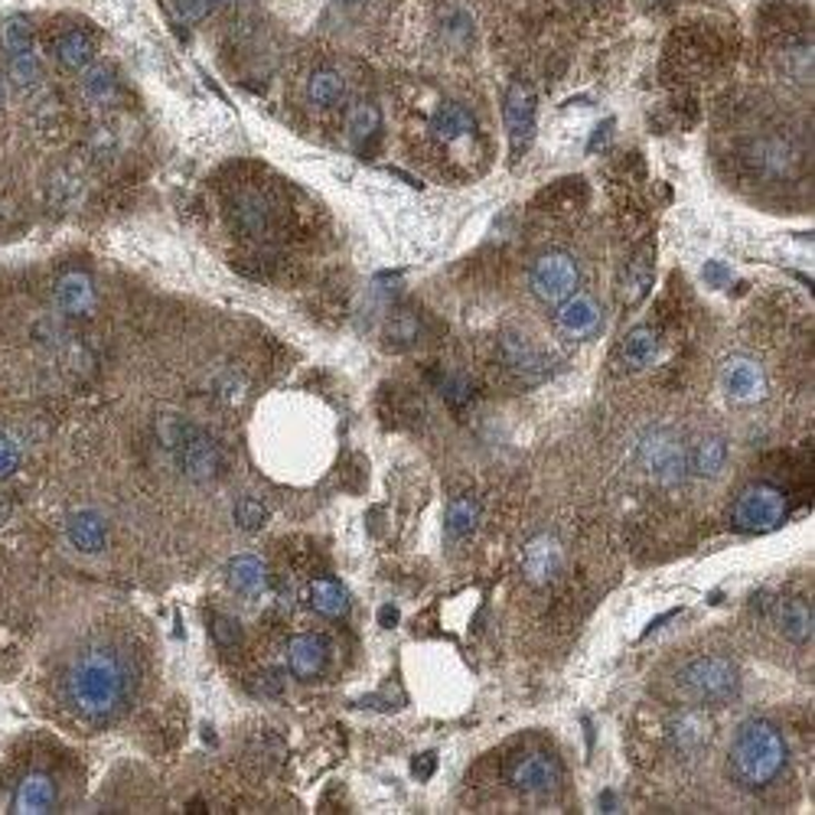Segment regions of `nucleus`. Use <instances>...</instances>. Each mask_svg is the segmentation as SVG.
<instances>
[{
	"label": "nucleus",
	"instance_id": "1",
	"mask_svg": "<svg viewBox=\"0 0 815 815\" xmlns=\"http://www.w3.org/2000/svg\"><path fill=\"white\" fill-rule=\"evenodd\" d=\"M138 685L128 653L108 643L86 646L69 659L59 678L62 702L86 720H111L125 712Z\"/></svg>",
	"mask_w": 815,
	"mask_h": 815
},
{
	"label": "nucleus",
	"instance_id": "2",
	"mask_svg": "<svg viewBox=\"0 0 815 815\" xmlns=\"http://www.w3.org/2000/svg\"><path fill=\"white\" fill-rule=\"evenodd\" d=\"M730 776L744 789H764L786 767V741L776 724L764 718L744 720L730 741L727 754Z\"/></svg>",
	"mask_w": 815,
	"mask_h": 815
},
{
	"label": "nucleus",
	"instance_id": "3",
	"mask_svg": "<svg viewBox=\"0 0 815 815\" xmlns=\"http://www.w3.org/2000/svg\"><path fill=\"white\" fill-rule=\"evenodd\" d=\"M157 437L173 454L180 474L192 483H209L222 474V447L180 415L157 418Z\"/></svg>",
	"mask_w": 815,
	"mask_h": 815
},
{
	"label": "nucleus",
	"instance_id": "4",
	"mask_svg": "<svg viewBox=\"0 0 815 815\" xmlns=\"http://www.w3.org/2000/svg\"><path fill=\"white\" fill-rule=\"evenodd\" d=\"M678 692L695 705H727L741 692V669L724 656H695L675 672Z\"/></svg>",
	"mask_w": 815,
	"mask_h": 815
},
{
	"label": "nucleus",
	"instance_id": "5",
	"mask_svg": "<svg viewBox=\"0 0 815 815\" xmlns=\"http://www.w3.org/2000/svg\"><path fill=\"white\" fill-rule=\"evenodd\" d=\"M636 457H639V467L663 486H675L688 477V447L669 428H653L643 434Z\"/></svg>",
	"mask_w": 815,
	"mask_h": 815
},
{
	"label": "nucleus",
	"instance_id": "6",
	"mask_svg": "<svg viewBox=\"0 0 815 815\" xmlns=\"http://www.w3.org/2000/svg\"><path fill=\"white\" fill-rule=\"evenodd\" d=\"M577 281H580V268H577L575 255L568 251H548L528 271V288L548 307H558L561 300H568L577 290Z\"/></svg>",
	"mask_w": 815,
	"mask_h": 815
},
{
	"label": "nucleus",
	"instance_id": "7",
	"mask_svg": "<svg viewBox=\"0 0 815 815\" xmlns=\"http://www.w3.org/2000/svg\"><path fill=\"white\" fill-rule=\"evenodd\" d=\"M535 118H538V96L531 89L528 79H513L509 92H506V105H503V121H506V135H509V153L513 163L523 160L531 141H535Z\"/></svg>",
	"mask_w": 815,
	"mask_h": 815
},
{
	"label": "nucleus",
	"instance_id": "8",
	"mask_svg": "<svg viewBox=\"0 0 815 815\" xmlns=\"http://www.w3.org/2000/svg\"><path fill=\"white\" fill-rule=\"evenodd\" d=\"M789 506H786V496L769 486V483H757V486H747L737 503H734V526L744 528V531H767L776 528L786 519Z\"/></svg>",
	"mask_w": 815,
	"mask_h": 815
},
{
	"label": "nucleus",
	"instance_id": "9",
	"mask_svg": "<svg viewBox=\"0 0 815 815\" xmlns=\"http://www.w3.org/2000/svg\"><path fill=\"white\" fill-rule=\"evenodd\" d=\"M506 776H509L513 789H519L523 796L541 799V796L558 793V786H561V764H558V757H551L545 751H528V754H519L509 764Z\"/></svg>",
	"mask_w": 815,
	"mask_h": 815
},
{
	"label": "nucleus",
	"instance_id": "10",
	"mask_svg": "<svg viewBox=\"0 0 815 815\" xmlns=\"http://www.w3.org/2000/svg\"><path fill=\"white\" fill-rule=\"evenodd\" d=\"M561 565H565V551L555 535H535L523 551V572L535 587L551 584L561 575Z\"/></svg>",
	"mask_w": 815,
	"mask_h": 815
},
{
	"label": "nucleus",
	"instance_id": "11",
	"mask_svg": "<svg viewBox=\"0 0 815 815\" xmlns=\"http://www.w3.org/2000/svg\"><path fill=\"white\" fill-rule=\"evenodd\" d=\"M720 385H724V391H727L734 401H757V398H764V391H767V376H764V369H761L754 359H747V356H730V359L720 366Z\"/></svg>",
	"mask_w": 815,
	"mask_h": 815
},
{
	"label": "nucleus",
	"instance_id": "12",
	"mask_svg": "<svg viewBox=\"0 0 815 815\" xmlns=\"http://www.w3.org/2000/svg\"><path fill=\"white\" fill-rule=\"evenodd\" d=\"M600 320H604L600 304H597L590 294H577V290L568 297V300L558 304V317H555L558 334L568 336V339H584V336H590L597 327H600Z\"/></svg>",
	"mask_w": 815,
	"mask_h": 815
},
{
	"label": "nucleus",
	"instance_id": "13",
	"mask_svg": "<svg viewBox=\"0 0 815 815\" xmlns=\"http://www.w3.org/2000/svg\"><path fill=\"white\" fill-rule=\"evenodd\" d=\"M496 352H499V362L509 369V372H516V376H523V379H541L545 376V369H548V359L528 342L526 336L519 334H506L499 336V346H496Z\"/></svg>",
	"mask_w": 815,
	"mask_h": 815
},
{
	"label": "nucleus",
	"instance_id": "14",
	"mask_svg": "<svg viewBox=\"0 0 815 815\" xmlns=\"http://www.w3.org/2000/svg\"><path fill=\"white\" fill-rule=\"evenodd\" d=\"M327 656H330V649H327V639H324V636H317V633H300V636H294L288 643L290 675H294V678H304V682L317 678L320 672L327 669Z\"/></svg>",
	"mask_w": 815,
	"mask_h": 815
},
{
	"label": "nucleus",
	"instance_id": "15",
	"mask_svg": "<svg viewBox=\"0 0 815 815\" xmlns=\"http://www.w3.org/2000/svg\"><path fill=\"white\" fill-rule=\"evenodd\" d=\"M653 275H656V245L646 241L633 258L626 261L624 278H620V300L626 307H636L649 290H653Z\"/></svg>",
	"mask_w": 815,
	"mask_h": 815
},
{
	"label": "nucleus",
	"instance_id": "16",
	"mask_svg": "<svg viewBox=\"0 0 815 815\" xmlns=\"http://www.w3.org/2000/svg\"><path fill=\"white\" fill-rule=\"evenodd\" d=\"M232 226L248 239H261L271 232V202L258 190H245L232 202Z\"/></svg>",
	"mask_w": 815,
	"mask_h": 815
},
{
	"label": "nucleus",
	"instance_id": "17",
	"mask_svg": "<svg viewBox=\"0 0 815 815\" xmlns=\"http://www.w3.org/2000/svg\"><path fill=\"white\" fill-rule=\"evenodd\" d=\"M52 300L62 314L86 317L96 307V285L86 271H66L52 288Z\"/></svg>",
	"mask_w": 815,
	"mask_h": 815
},
{
	"label": "nucleus",
	"instance_id": "18",
	"mask_svg": "<svg viewBox=\"0 0 815 815\" xmlns=\"http://www.w3.org/2000/svg\"><path fill=\"white\" fill-rule=\"evenodd\" d=\"M431 131L440 145H457L477 131V118L467 105L460 101H440L431 115Z\"/></svg>",
	"mask_w": 815,
	"mask_h": 815
},
{
	"label": "nucleus",
	"instance_id": "19",
	"mask_svg": "<svg viewBox=\"0 0 815 815\" xmlns=\"http://www.w3.org/2000/svg\"><path fill=\"white\" fill-rule=\"evenodd\" d=\"M769 614H773V624L779 626V633L789 643H809L813 639V604L786 597V600H773Z\"/></svg>",
	"mask_w": 815,
	"mask_h": 815
},
{
	"label": "nucleus",
	"instance_id": "20",
	"mask_svg": "<svg viewBox=\"0 0 815 815\" xmlns=\"http://www.w3.org/2000/svg\"><path fill=\"white\" fill-rule=\"evenodd\" d=\"M66 538L72 548H79L86 555H98L108 541V523L96 509H79L66 519Z\"/></svg>",
	"mask_w": 815,
	"mask_h": 815
},
{
	"label": "nucleus",
	"instance_id": "21",
	"mask_svg": "<svg viewBox=\"0 0 815 815\" xmlns=\"http://www.w3.org/2000/svg\"><path fill=\"white\" fill-rule=\"evenodd\" d=\"M659 346H663V339H659V334H656L649 324L633 327V330L624 336L620 349H617V362H620L624 369H629V372H639V369H646V366L656 362Z\"/></svg>",
	"mask_w": 815,
	"mask_h": 815
},
{
	"label": "nucleus",
	"instance_id": "22",
	"mask_svg": "<svg viewBox=\"0 0 815 815\" xmlns=\"http://www.w3.org/2000/svg\"><path fill=\"white\" fill-rule=\"evenodd\" d=\"M56 59L69 72H86L89 66H96V40L86 30H66L56 40Z\"/></svg>",
	"mask_w": 815,
	"mask_h": 815
},
{
	"label": "nucleus",
	"instance_id": "23",
	"mask_svg": "<svg viewBox=\"0 0 815 815\" xmlns=\"http://www.w3.org/2000/svg\"><path fill=\"white\" fill-rule=\"evenodd\" d=\"M226 580L232 590H239L245 597H255L268 587V568L255 558V555H239L229 561L226 568Z\"/></svg>",
	"mask_w": 815,
	"mask_h": 815
},
{
	"label": "nucleus",
	"instance_id": "24",
	"mask_svg": "<svg viewBox=\"0 0 815 815\" xmlns=\"http://www.w3.org/2000/svg\"><path fill=\"white\" fill-rule=\"evenodd\" d=\"M480 523V503H477V496H457V499H450V506H447V516H444V531H447V538L450 541H464V538H470L474 535V528Z\"/></svg>",
	"mask_w": 815,
	"mask_h": 815
},
{
	"label": "nucleus",
	"instance_id": "25",
	"mask_svg": "<svg viewBox=\"0 0 815 815\" xmlns=\"http://www.w3.org/2000/svg\"><path fill=\"white\" fill-rule=\"evenodd\" d=\"M727 464V444L720 437H705L688 450V474L715 480Z\"/></svg>",
	"mask_w": 815,
	"mask_h": 815
},
{
	"label": "nucleus",
	"instance_id": "26",
	"mask_svg": "<svg viewBox=\"0 0 815 815\" xmlns=\"http://www.w3.org/2000/svg\"><path fill=\"white\" fill-rule=\"evenodd\" d=\"M56 806V783L43 773H30L17 786V809L20 813H49Z\"/></svg>",
	"mask_w": 815,
	"mask_h": 815
},
{
	"label": "nucleus",
	"instance_id": "27",
	"mask_svg": "<svg viewBox=\"0 0 815 815\" xmlns=\"http://www.w3.org/2000/svg\"><path fill=\"white\" fill-rule=\"evenodd\" d=\"M754 157V167H761L764 173H773V177H783V173H789L793 167H796V150L786 145V141H779V138H769V141H761V145H754L751 150Z\"/></svg>",
	"mask_w": 815,
	"mask_h": 815
},
{
	"label": "nucleus",
	"instance_id": "28",
	"mask_svg": "<svg viewBox=\"0 0 815 815\" xmlns=\"http://www.w3.org/2000/svg\"><path fill=\"white\" fill-rule=\"evenodd\" d=\"M310 607L324 617H342L349 610V594L334 577H317L310 584Z\"/></svg>",
	"mask_w": 815,
	"mask_h": 815
},
{
	"label": "nucleus",
	"instance_id": "29",
	"mask_svg": "<svg viewBox=\"0 0 815 815\" xmlns=\"http://www.w3.org/2000/svg\"><path fill=\"white\" fill-rule=\"evenodd\" d=\"M346 96V79L336 69H314L307 79V98L317 108H334Z\"/></svg>",
	"mask_w": 815,
	"mask_h": 815
},
{
	"label": "nucleus",
	"instance_id": "30",
	"mask_svg": "<svg viewBox=\"0 0 815 815\" xmlns=\"http://www.w3.org/2000/svg\"><path fill=\"white\" fill-rule=\"evenodd\" d=\"M379 128H382V111H379V105H372V101H356V105L349 108L346 131H349V138H352L356 145L372 141V138L379 135Z\"/></svg>",
	"mask_w": 815,
	"mask_h": 815
},
{
	"label": "nucleus",
	"instance_id": "31",
	"mask_svg": "<svg viewBox=\"0 0 815 815\" xmlns=\"http://www.w3.org/2000/svg\"><path fill=\"white\" fill-rule=\"evenodd\" d=\"M0 47L7 56L33 52V30L27 17H7L0 20Z\"/></svg>",
	"mask_w": 815,
	"mask_h": 815
},
{
	"label": "nucleus",
	"instance_id": "32",
	"mask_svg": "<svg viewBox=\"0 0 815 815\" xmlns=\"http://www.w3.org/2000/svg\"><path fill=\"white\" fill-rule=\"evenodd\" d=\"M82 92L96 105H108L111 98L118 96V79H115V72L108 66H89L82 72Z\"/></svg>",
	"mask_w": 815,
	"mask_h": 815
},
{
	"label": "nucleus",
	"instance_id": "33",
	"mask_svg": "<svg viewBox=\"0 0 815 815\" xmlns=\"http://www.w3.org/2000/svg\"><path fill=\"white\" fill-rule=\"evenodd\" d=\"M10 82L20 86V89H33L40 86L43 79V66L37 59V52H20V56H10V69H7Z\"/></svg>",
	"mask_w": 815,
	"mask_h": 815
},
{
	"label": "nucleus",
	"instance_id": "34",
	"mask_svg": "<svg viewBox=\"0 0 815 815\" xmlns=\"http://www.w3.org/2000/svg\"><path fill=\"white\" fill-rule=\"evenodd\" d=\"M672 730H675V747L678 751H698L708 741V724L698 715H682L672 724Z\"/></svg>",
	"mask_w": 815,
	"mask_h": 815
},
{
	"label": "nucleus",
	"instance_id": "35",
	"mask_svg": "<svg viewBox=\"0 0 815 815\" xmlns=\"http://www.w3.org/2000/svg\"><path fill=\"white\" fill-rule=\"evenodd\" d=\"M418 336H421V320H418L415 310H401L388 324V346H395V349H405V346L418 342Z\"/></svg>",
	"mask_w": 815,
	"mask_h": 815
},
{
	"label": "nucleus",
	"instance_id": "36",
	"mask_svg": "<svg viewBox=\"0 0 815 815\" xmlns=\"http://www.w3.org/2000/svg\"><path fill=\"white\" fill-rule=\"evenodd\" d=\"M209 636L219 649H236L241 646V624L229 614H209Z\"/></svg>",
	"mask_w": 815,
	"mask_h": 815
},
{
	"label": "nucleus",
	"instance_id": "37",
	"mask_svg": "<svg viewBox=\"0 0 815 815\" xmlns=\"http://www.w3.org/2000/svg\"><path fill=\"white\" fill-rule=\"evenodd\" d=\"M236 523H239V528H245V531H258V528H265V523H268V506H265L261 499L241 496L239 503H236Z\"/></svg>",
	"mask_w": 815,
	"mask_h": 815
},
{
	"label": "nucleus",
	"instance_id": "38",
	"mask_svg": "<svg viewBox=\"0 0 815 815\" xmlns=\"http://www.w3.org/2000/svg\"><path fill=\"white\" fill-rule=\"evenodd\" d=\"M49 199H52L56 206H62V209L76 206V202L82 199V180H79V177H69V173H59V177L52 180V187H49Z\"/></svg>",
	"mask_w": 815,
	"mask_h": 815
},
{
	"label": "nucleus",
	"instance_id": "39",
	"mask_svg": "<svg viewBox=\"0 0 815 815\" xmlns=\"http://www.w3.org/2000/svg\"><path fill=\"white\" fill-rule=\"evenodd\" d=\"M440 395H444L454 408H460L464 401H470V385H467V379H460V376H444V379H440Z\"/></svg>",
	"mask_w": 815,
	"mask_h": 815
},
{
	"label": "nucleus",
	"instance_id": "40",
	"mask_svg": "<svg viewBox=\"0 0 815 815\" xmlns=\"http://www.w3.org/2000/svg\"><path fill=\"white\" fill-rule=\"evenodd\" d=\"M20 464V447L10 434H0V480H7Z\"/></svg>",
	"mask_w": 815,
	"mask_h": 815
},
{
	"label": "nucleus",
	"instance_id": "41",
	"mask_svg": "<svg viewBox=\"0 0 815 815\" xmlns=\"http://www.w3.org/2000/svg\"><path fill=\"white\" fill-rule=\"evenodd\" d=\"M285 672L281 669H268L258 675V682H255V692L258 695H265V698H278L281 692H285Z\"/></svg>",
	"mask_w": 815,
	"mask_h": 815
},
{
	"label": "nucleus",
	"instance_id": "42",
	"mask_svg": "<svg viewBox=\"0 0 815 815\" xmlns=\"http://www.w3.org/2000/svg\"><path fill=\"white\" fill-rule=\"evenodd\" d=\"M177 10L187 23H202L212 13V0H177Z\"/></svg>",
	"mask_w": 815,
	"mask_h": 815
},
{
	"label": "nucleus",
	"instance_id": "43",
	"mask_svg": "<svg viewBox=\"0 0 815 815\" xmlns=\"http://www.w3.org/2000/svg\"><path fill=\"white\" fill-rule=\"evenodd\" d=\"M705 281H708L712 288H724V285L730 281V271H727L720 261H708V265H705Z\"/></svg>",
	"mask_w": 815,
	"mask_h": 815
},
{
	"label": "nucleus",
	"instance_id": "44",
	"mask_svg": "<svg viewBox=\"0 0 815 815\" xmlns=\"http://www.w3.org/2000/svg\"><path fill=\"white\" fill-rule=\"evenodd\" d=\"M434 767H437V754L434 751H428V754H421L415 764H411V773L418 776V779H431V773Z\"/></svg>",
	"mask_w": 815,
	"mask_h": 815
},
{
	"label": "nucleus",
	"instance_id": "45",
	"mask_svg": "<svg viewBox=\"0 0 815 815\" xmlns=\"http://www.w3.org/2000/svg\"><path fill=\"white\" fill-rule=\"evenodd\" d=\"M379 624H382V626H395V624H398V610H395L391 604H385L382 610H379Z\"/></svg>",
	"mask_w": 815,
	"mask_h": 815
},
{
	"label": "nucleus",
	"instance_id": "46",
	"mask_svg": "<svg viewBox=\"0 0 815 815\" xmlns=\"http://www.w3.org/2000/svg\"><path fill=\"white\" fill-rule=\"evenodd\" d=\"M614 128V121H604V128H597V135H594V141H590V150H597V145H604L607 141V131Z\"/></svg>",
	"mask_w": 815,
	"mask_h": 815
},
{
	"label": "nucleus",
	"instance_id": "47",
	"mask_svg": "<svg viewBox=\"0 0 815 815\" xmlns=\"http://www.w3.org/2000/svg\"><path fill=\"white\" fill-rule=\"evenodd\" d=\"M7 519H10V503H7V499L0 496V526H3Z\"/></svg>",
	"mask_w": 815,
	"mask_h": 815
},
{
	"label": "nucleus",
	"instance_id": "48",
	"mask_svg": "<svg viewBox=\"0 0 815 815\" xmlns=\"http://www.w3.org/2000/svg\"><path fill=\"white\" fill-rule=\"evenodd\" d=\"M7 105V79L0 76V108Z\"/></svg>",
	"mask_w": 815,
	"mask_h": 815
},
{
	"label": "nucleus",
	"instance_id": "49",
	"mask_svg": "<svg viewBox=\"0 0 815 815\" xmlns=\"http://www.w3.org/2000/svg\"><path fill=\"white\" fill-rule=\"evenodd\" d=\"M339 3H342V7H362L366 0H339Z\"/></svg>",
	"mask_w": 815,
	"mask_h": 815
},
{
	"label": "nucleus",
	"instance_id": "50",
	"mask_svg": "<svg viewBox=\"0 0 815 815\" xmlns=\"http://www.w3.org/2000/svg\"><path fill=\"white\" fill-rule=\"evenodd\" d=\"M222 3H232V0H222Z\"/></svg>",
	"mask_w": 815,
	"mask_h": 815
}]
</instances>
